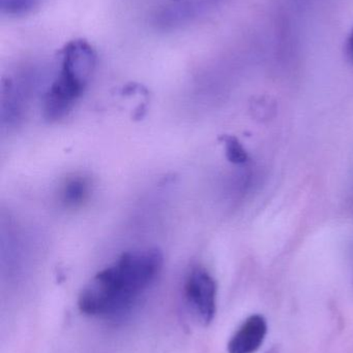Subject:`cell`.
Wrapping results in <instances>:
<instances>
[{"label": "cell", "instance_id": "obj_8", "mask_svg": "<svg viewBox=\"0 0 353 353\" xmlns=\"http://www.w3.org/2000/svg\"><path fill=\"white\" fill-rule=\"evenodd\" d=\"M346 54H347L348 58L353 62V27L352 31H350L347 41H346Z\"/></svg>", "mask_w": 353, "mask_h": 353}, {"label": "cell", "instance_id": "obj_2", "mask_svg": "<svg viewBox=\"0 0 353 353\" xmlns=\"http://www.w3.org/2000/svg\"><path fill=\"white\" fill-rule=\"evenodd\" d=\"M97 63V51L86 39H72L64 46L57 72L44 97L46 119L58 121L72 112L86 91Z\"/></svg>", "mask_w": 353, "mask_h": 353}, {"label": "cell", "instance_id": "obj_1", "mask_svg": "<svg viewBox=\"0 0 353 353\" xmlns=\"http://www.w3.org/2000/svg\"><path fill=\"white\" fill-rule=\"evenodd\" d=\"M163 263V254L155 248L122 253L83 288L79 309L83 314L97 319H122L153 285Z\"/></svg>", "mask_w": 353, "mask_h": 353}, {"label": "cell", "instance_id": "obj_5", "mask_svg": "<svg viewBox=\"0 0 353 353\" xmlns=\"http://www.w3.org/2000/svg\"><path fill=\"white\" fill-rule=\"evenodd\" d=\"M93 191L90 178L84 175L68 176L59 192V201L66 209H77L82 207L88 201Z\"/></svg>", "mask_w": 353, "mask_h": 353}, {"label": "cell", "instance_id": "obj_7", "mask_svg": "<svg viewBox=\"0 0 353 353\" xmlns=\"http://www.w3.org/2000/svg\"><path fill=\"white\" fill-rule=\"evenodd\" d=\"M43 0H0L1 14L8 17H23L32 12Z\"/></svg>", "mask_w": 353, "mask_h": 353}, {"label": "cell", "instance_id": "obj_3", "mask_svg": "<svg viewBox=\"0 0 353 353\" xmlns=\"http://www.w3.org/2000/svg\"><path fill=\"white\" fill-rule=\"evenodd\" d=\"M217 283L202 267H195L184 279V296L191 312L202 325H209L217 312Z\"/></svg>", "mask_w": 353, "mask_h": 353}, {"label": "cell", "instance_id": "obj_4", "mask_svg": "<svg viewBox=\"0 0 353 353\" xmlns=\"http://www.w3.org/2000/svg\"><path fill=\"white\" fill-rule=\"evenodd\" d=\"M267 323L261 315H252L238 327L228 343V353H255L265 342Z\"/></svg>", "mask_w": 353, "mask_h": 353}, {"label": "cell", "instance_id": "obj_6", "mask_svg": "<svg viewBox=\"0 0 353 353\" xmlns=\"http://www.w3.org/2000/svg\"><path fill=\"white\" fill-rule=\"evenodd\" d=\"M225 148L226 157L229 163L236 165H246L250 161V157L242 143L233 136H224L221 138Z\"/></svg>", "mask_w": 353, "mask_h": 353}, {"label": "cell", "instance_id": "obj_9", "mask_svg": "<svg viewBox=\"0 0 353 353\" xmlns=\"http://www.w3.org/2000/svg\"><path fill=\"white\" fill-rule=\"evenodd\" d=\"M172 1H180V0H172Z\"/></svg>", "mask_w": 353, "mask_h": 353}]
</instances>
